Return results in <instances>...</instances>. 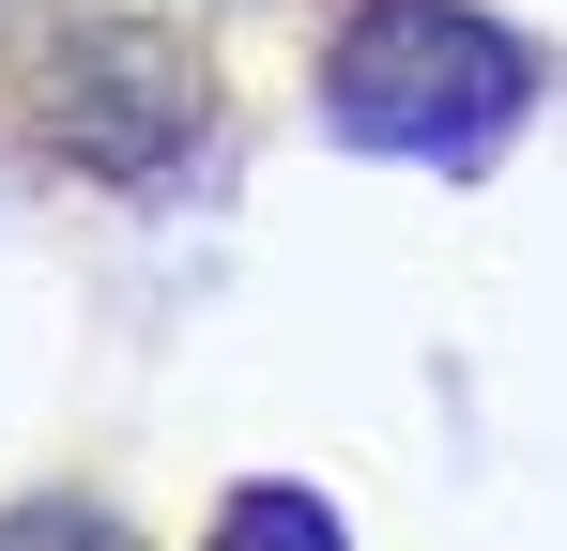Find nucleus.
<instances>
[{
  "mask_svg": "<svg viewBox=\"0 0 567 551\" xmlns=\"http://www.w3.org/2000/svg\"><path fill=\"white\" fill-rule=\"evenodd\" d=\"M537 46L475 0H353L322 31V123L353 154H430V169H475L522 107H537Z\"/></svg>",
  "mask_w": 567,
  "mask_h": 551,
  "instance_id": "obj_1",
  "label": "nucleus"
},
{
  "mask_svg": "<svg viewBox=\"0 0 567 551\" xmlns=\"http://www.w3.org/2000/svg\"><path fill=\"white\" fill-rule=\"evenodd\" d=\"M0 123L31 138V154H62V169L93 184H169L199 154V123H215V77H199L185 31H154V15H31L16 31V62H0Z\"/></svg>",
  "mask_w": 567,
  "mask_h": 551,
  "instance_id": "obj_2",
  "label": "nucleus"
},
{
  "mask_svg": "<svg viewBox=\"0 0 567 551\" xmlns=\"http://www.w3.org/2000/svg\"><path fill=\"white\" fill-rule=\"evenodd\" d=\"M199 551H353V537H338V506H322V490H291V475H246V490L215 506V537H199Z\"/></svg>",
  "mask_w": 567,
  "mask_h": 551,
  "instance_id": "obj_3",
  "label": "nucleus"
},
{
  "mask_svg": "<svg viewBox=\"0 0 567 551\" xmlns=\"http://www.w3.org/2000/svg\"><path fill=\"white\" fill-rule=\"evenodd\" d=\"M0 551H138L107 506H78V490H47V506H0Z\"/></svg>",
  "mask_w": 567,
  "mask_h": 551,
  "instance_id": "obj_4",
  "label": "nucleus"
}]
</instances>
